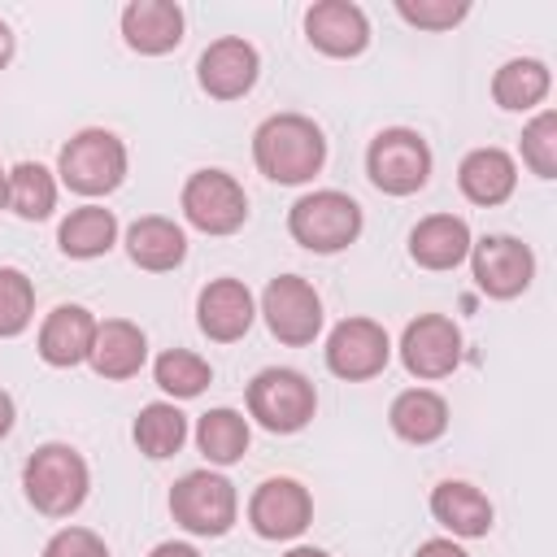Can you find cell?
I'll list each match as a JSON object with an SVG mask.
<instances>
[{
    "instance_id": "obj_1",
    "label": "cell",
    "mask_w": 557,
    "mask_h": 557,
    "mask_svg": "<svg viewBox=\"0 0 557 557\" xmlns=\"http://www.w3.org/2000/svg\"><path fill=\"white\" fill-rule=\"evenodd\" d=\"M252 161L270 183L300 187L326 161V135L305 113H274L252 135Z\"/></svg>"
},
{
    "instance_id": "obj_2",
    "label": "cell",
    "mask_w": 557,
    "mask_h": 557,
    "mask_svg": "<svg viewBox=\"0 0 557 557\" xmlns=\"http://www.w3.org/2000/svg\"><path fill=\"white\" fill-rule=\"evenodd\" d=\"M91 487V470L70 444H39L22 466V492L44 518H70Z\"/></svg>"
},
{
    "instance_id": "obj_3",
    "label": "cell",
    "mask_w": 557,
    "mask_h": 557,
    "mask_svg": "<svg viewBox=\"0 0 557 557\" xmlns=\"http://www.w3.org/2000/svg\"><path fill=\"white\" fill-rule=\"evenodd\" d=\"M57 174L78 196H109L126 178V144L104 126H87L65 139L57 157Z\"/></svg>"
},
{
    "instance_id": "obj_4",
    "label": "cell",
    "mask_w": 557,
    "mask_h": 557,
    "mask_svg": "<svg viewBox=\"0 0 557 557\" xmlns=\"http://www.w3.org/2000/svg\"><path fill=\"white\" fill-rule=\"evenodd\" d=\"M287 231L309 252H339L361 235V205L335 187L309 191L287 209Z\"/></svg>"
},
{
    "instance_id": "obj_5",
    "label": "cell",
    "mask_w": 557,
    "mask_h": 557,
    "mask_svg": "<svg viewBox=\"0 0 557 557\" xmlns=\"http://www.w3.org/2000/svg\"><path fill=\"white\" fill-rule=\"evenodd\" d=\"M318 392L313 383L292 366H265L248 383V418H257L274 435H292L313 422Z\"/></svg>"
},
{
    "instance_id": "obj_6",
    "label": "cell",
    "mask_w": 557,
    "mask_h": 557,
    "mask_svg": "<svg viewBox=\"0 0 557 557\" xmlns=\"http://www.w3.org/2000/svg\"><path fill=\"white\" fill-rule=\"evenodd\" d=\"M170 513L187 535H226L239 518L235 483L213 470H187L170 487Z\"/></svg>"
},
{
    "instance_id": "obj_7",
    "label": "cell",
    "mask_w": 557,
    "mask_h": 557,
    "mask_svg": "<svg viewBox=\"0 0 557 557\" xmlns=\"http://www.w3.org/2000/svg\"><path fill=\"white\" fill-rule=\"evenodd\" d=\"M366 174L383 196H413L431 178V148L409 126H387L366 148Z\"/></svg>"
},
{
    "instance_id": "obj_8",
    "label": "cell",
    "mask_w": 557,
    "mask_h": 557,
    "mask_svg": "<svg viewBox=\"0 0 557 557\" xmlns=\"http://www.w3.org/2000/svg\"><path fill=\"white\" fill-rule=\"evenodd\" d=\"M183 218L200 235H235L248 218V196L226 170H196L183 183Z\"/></svg>"
},
{
    "instance_id": "obj_9",
    "label": "cell",
    "mask_w": 557,
    "mask_h": 557,
    "mask_svg": "<svg viewBox=\"0 0 557 557\" xmlns=\"http://www.w3.org/2000/svg\"><path fill=\"white\" fill-rule=\"evenodd\" d=\"M261 318L270 326V335L278 344H292V348H305L318 339L322 331V296L313 292L309 278L300 274H278L265 283L261 292Z\"/></svg>"
},
{
    "instance_id": "obj_10",
    "label": "cell",
    "mask_w": 557,
    "mask_h": 557,
    "mask_svg": "<svg viewBox=\"0 0 557 557\" xmlns=\"http://www.w3.org/2000/svg\"><path fill=\"white\" fill-rule=\"evenodd\" d=\"M392 361V339L374 318H344L326 335V370L344 383H366Z\"/></svg>"
},
{
    "instance_id": "obj_11",
    "label": "cell",
    "mask_w": 557,
    "mask_h": 557,
    "mask_svg": "<svg viewBox=\"0 0 557 557\" xmlns=\"http://www.w3.org/2000/svg\"><path fill=\"white\" fill-rule=\"evenodd\" d=\"M470 270L483 296L513 300L535 278V252L518 235H483L479 244H470Z\"/></svg>"
},
{
    "instance_id": "obj_12",
    "label": "cell",
    "mask_w": 557,
    "mask_h": 557,
    "mask_svg": "<svg viewBox=\"0 0 557 557\" xmlns=\"http://www.w3.org/2000/svg\"><path fill=\"white\" fill-rule=\"evenodd\" d=\"M400 361L413 379H448L461 366V326L444 313H418L400 335Z\"/></svg>"
},
{
    "instance_id": "obj_13",
    "label": "cell",
    "mask_w": 557,
    "mask_h": 557,
    "mask_svg": "<svg viewBox=\"0 0 557 557\" xmlns=\"http://www.w3.org/2000/svg\"><path fill=\"white\" fill-rule=\"evenodd\" d=\"M248 522L261 540H296L313 522V496L296 479H265L248 500Z\"/></svg>"
},
{
    "instance_id": "obj_14",
    "label": "cell",
    "mask_w": 557,
    "mask_h": 557,
    "mask_svg": "<svg viewBox=\"0 0 557 557\" xmlns=\"http://www.w3.org/2000/svg\"><path fill=\"white\" fill-rule=\"evenodd\" d=\"M257 74H261V57H257V48H252L248 39H239V35L213 39V44L200 52V61H196V83H200L213 100H239V96H248L252 83H257Z\"/></svg>"
},
{
    "instance_id": "obj_15",
    "label": "cell",
    "mask_w": 557,
    "mask_h": 557,
    "mask_svg": "<svg viewBox=\"0 0 557 557\" xmlns=\"http://www.w3.org/2000/svg\"><path fill=\"white\" fill-rule=\"evenodd\" d=\"M305 35L326 57H361L370 44V17L352 0H318L305 13Z\"/></svg>"
},
{
    "instance_id": "obj_16",
    "label": "cell",
    "mask_w": 557,
    "mask_h": 557,
    "mask_svg": "<svg viewBox=\"0 0 557 557\" xmlns=\"http://www.w3.org/2000/svg\"><path fill=\"white\" fill-rule=\"evenodd\" d=\"M252 318H257V305H252V292L239 278H213L196 296V322H200V331L213 344L244 339L248 326H252Z\"/></svg>"
},
{
    "instance_id": "obj_17",
    "label": "cell",
    "mask_w": 557,
    "mask_h": 557,
    "mask_svg": "<svg viewBox=\"0 0 557 557\" xmlns=\"http://www.w3.org/2000/svg\"><path fill=\"white\" fill-rule=\"evenodd\" d=\"M122 39L139 57H165L183 44V9L174 0H131L122 9Z\"/></svg>"
},
{
    "instance_id": "obj_18",
    "label": "cell",
    "mask_w": 557,
    "mask_h": 557,
    "mask_svg": "<svg viewBox=\"0 0 557 557\" xmlns=\"http://www.w3.org/2000/svg\"><path fill=\"white\" fill-rule=\"evenodd\" d=\"M457 187L470 205H483V209L505 205L518 187V165L505 148H474L457 165Z\"/></svg>"
},
{
    "instance_id": "obj_19",
    "label": "cell",
    "mask_w": 557,
    "mask_h": 557,
    "mask_svg": "<svg viewBox=\"0 0 557 557\" xmlns=\"http://www.w3.org/2000/svg\"><path fill=\"white\" fill-rule=\"evenodd\" d=\"M470 226L457 213H431L409 231V257L422 270H457L470 257Z\"/></svg>"
},
{
    "instance_id": "obj_20",
    "label": "cell",
    "mask_w": 557,
    "mask_h": 557,
    "mask_svg": "<svg viewBox=\"0 0 557 557\" xmlns=\"http://www.w3.org/2000/svg\"><path fill=\"white\" fill-rule=\"evenodd\" d=\"M91 339H96L91 309H83V305H57L44 318V326H39V357L48 366H57V370H70V366L87 361Z\"/></svg>"
},
{
    "instance_id": "obj_21",
    "label": "cell",
    "mask_w": 557,
    "mask_h": 557,
    "mask_svg": "<svg viewBox=\"0 0 557 557\" xmlns=\"http://www.w3.org/2000/svg\"><path fill=\"white\" fill-rule=\"evenodd\" d=\"M87 361H91V370L100 379H113V383L117 379H135L139 366L148 361V339H144V331L135 322L104 318V322H96V339H91Z\"/></svg>"
},
{
    "instance_id": "obj_22",
    "label": "cell",
    "mask_w": 557,
    "mask_h": 557,
    "mask_svg": "<svg viewBox=\"0 0 557 557\" xmlns=\"http://www.w3.org/2000/svg\"><path fill=\"white\" fill-rule=\"evenodd\" d=\"M126 257L139 265V270H152V274H165L174 265H183L187 257V235L178 222L161 218V213H148V218H135L126 226Z\"/></svg>"
},
{
    "instance_id": "obj_23",
    "label": "cell",
    "mask_w": 557,
    "mask_h": 557,
    "mask_svg": "<svg viewBox=\"0 0 557 557\" xmlns=\"http://www.w3.org/2000/svg\"><path fill=\"white\" fill-rule=\"evenodd\" d=\"M431 513H435L440 527H448V531L461 535V540H479V535L492 531V500H487L474 483H466V479H444V483H435V492H431Z\"/></svg>"
},
{
    "instance_id": "obj_24",
    "label": "cell",
    "mask_w": 557,
    "mask_h": 557,
    "mask_svg": "<svg viewBox=\"0 0 557 557\" xmlns=\"http://www.w3.org/2000/svg\"><path fill=\"white\" fill-rule=\"evenodd\" d=\"M387 422L405 444H435L448 431V400L431 387H409L392 400Z\"/></svg>"
},
{
    "instance_id": "obj_25",
    "label": "cell",
    "mask_w": 557,
    "mask_h": 557,
    "mask_svg": "<svg viewBox=\"0 0 557 557\" xmlns=\"http://www.w3.org/2000/svg\"><path fill=\"white\" fill-rule=\"evenodd\" d=\"M57 244H61V252L74 257V261L104 257V252L117 244V218H113V209H104V205L70 209V218H65L61 231H57Z\"/></svg>"
},
{
    "instance_id": "obj_26",
    "label": "cell",
    "mask_w": 557,
    "mask_h": 557,
    "mask_svg": "<svg viewBox=\"0 0 557 557\" xmlns=\"http://www.w3.org/2000/svg\"><path fill=\"white\" fill-rule=\"evenodd\" d=\"M548 87H553V74H548L544 61H535V57H513V61H505V65L496 70V78H492V100H496L500 109H509V113H527V109L544 104Z\"/></svg>"
},
{
    "instance_id": "obj_27",
    "label": "cell",
    "mask_w": 557,
    "mask_h": 557,
    "mask_svg": "<svg viewBox=\"0 0 557 557\" xmlns=\"http://www.w3.org/2000/svg\"><path fill=\"white\" fill-rule=\"evenodd\" d=\"M4 209H13L22 222H44L57 209V178L39 161H17L4 178Z\"/></svg>"
},
{
    "instance_id": "obj_28",
    "label": "cell",
    "mask_w": 557,
    "mask_h": 557,
    "mask_svg": "<svg viewBox=\"0 0 557 557\" xmlns=\"http://www.w3.org/2000/svg\"><path fill=\"white\" fill-rule=\"evenodd\" d=\"M131 435H135V444H139L144 457L165 461V457H174V453L183 448V440H187V413H183L178 405H170V400H152V405L139 409Z\"/></svg>"
},
{
    "instance_id": "obj_29",
    "label": "cell",
    "mask_w": 557,
    "mask_h": 557,
    "mask_svg": "<svg viewBox=\"0 0 557 557\" xmlns=\"http://www.w3.org/2000/svg\"><path fill=\"white\" fill-rule=\"evenodd\" d=\"M248 435H252L248 431V418L235 413V409H226V405L200 413V422H196V448L213 466H235L248 453Z\"/></svg>"
},
{
    "instance_id": "obj_30",
    "label": "cell",
    "mask_w": 557,
    "mask_h": 557,
    "mask_svg": "<svg viewBox=\"0 0 557 557\" xmlns=\"http://www.w3.org/2000/svg\"><path fill=\"white\" fill-rule=\"evenodd\" d=\"M152 379H157V387H161L165 396L191 400V396H200V392L213 383V370H209L205 357H196V352H187V348H165V352L157 357V366H152Z\"/></svg>"
},
{
    "instance_id": "obj_31",
    "label": "cell",
    "mask_w": 557,
    "mask_h": 557,
    "mask_svg": "<svg viewBox=\"0 0 557 557\" xmlns=\"http://www.w3.org/2000/svg\"><path fill=\"white\" fill-rule=\"evenodd\" d=\"M35 318V283L17 265H0V339H13Z\"/></svg>"
},
{
    "instance_id": "obj_32",
    "label": "cell",
    "mask_w": 557,
    "mask_h": 557,
    "mask_svg": "<svg viewBox=\"0 0 557 557\" xmlns=\"http://www.w3.org/2000/svg\"><path fill=\"white\" fill-rule=\"evenodd\" d=\"M522 161L535 178H557V113L544 109L522 126Z\"/></svg>"
},
{
    "instance_id": "obj_33",
    "label": "cell",
    "mask_w": 557,
    "mask_h": 557,
    "mask_svg": "<svg viewBox=\"0 0 557 557\" xmlns=\"http://www.w3.org/2000/svg\"><path fill=\"white\" fill-rule=\"evenodd\" d=\"M396 13L418 30H453L470 4L466 0H396Z\"/></svg>"
},
{
    "instance_id": "obj_34",
    "label": "cell",
    "mask_w": 557,
    "mask_h": 557,
    "mask_svg": "<svg viewBox=\"0 0 557 557\" xmlns=\"http://www.w3.org/2000/svg\"><path fill=\"white\" fill-rule=\"evenodd\" d=\"M44 557H109L104 540L87 527H61L48 544H44Z\"/></svg>"
},
{
    "instance_id": "obj_35",
    "label": "cell",
    "mask_w": 557,
    "mask_h": 557,
    "mask_svg": "<svg viewBox=\"0 0 557 557\" xmlns=\"http://www.w3.org/2000/svg\"><path fill=\"white\" fill-rule=\"evenodd\" d=\"M413 557H470V553L461 544H453V540H426V544H418Z\"/></svg>"
},
{
    "instance_id": "obj_36",
    "label": "cell",
    "mask_w": 557,
    "mask_h": 557,
    "mask_svg": "<svg viewBox=\"0 0 557 557\" xmlns=\"http://www.w3.org/2000/svg\"><path fill=\"white\" fill-rule=\"evenodd\" d=\"M148 557H200L191 544H183V540H165V544H157Z\"/></svg>"
},
{
    "instance_id": "obj_37",
    "label": "cell",
    "mask_w": 557,
    "mask_h": 557,
    "mask_svg": "<svg viewBox=\"0 0 557 557\" xmlns=\"http://www.w3.org/2000/svg\"><path fill=\"white\" fill-rule=\"evenodd\" d=\"M13 431V396L0 387V440Z\"/></svg>"
},
{
    "instance_id": "obj_38",
    "label": "cell",
    "mask_w": 557,
    "mask_h": 557,
    "mask_svg": "<svg viewBox=\"0 0 557 557\" xmlns=\"http://www.w3.org/2000/svg\"><path fill=\"white\" fill-rule=\"evenodd\" d=\"M9 61H13V30L0 22V70H4Z\"/></svg>"
},
{
    "instance_id": "obj_39",
    "label": "cell",
    "mask_w": 557,
    "mask_h": 557,
    "mask_svg": "<svg viewBox=\"0 0 557 557\" xmlns=\"http://www.w3.org/2000/svg\"><path fill=\"white\" fill-rule=\"evenodd\" d=\"M283 557H331V553H322V548H313V544H300V548H292V553H283Z\"/></svg>"
},
{
    "instance_id": "obj_40",
    "label": "cell",
    "mask_w": 557,
    "mask_h": 557,
    "mask_svg": "<svg viewBox=\"0 0 557 557\" xmlns=\"http://www.w3.org/2000/svg\"><path fill=\"white\" fill-rule=\"evenodd\" d=\"M4 178H9V174L0 170V209H4Z\"/></svg>"
}]
</instances>
